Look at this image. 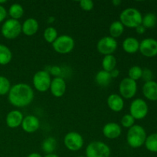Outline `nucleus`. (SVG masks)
Here are the masks:
<instances>
[{"instance_id": "nucleus-2", "label": "nucleus", "mask_w": 157, "mask_h": 157, "mask_svg": "<svg viewBox=\"0 0 157 157\" xmlns=\"http://www.w3.org/2000/svg\"><path fill=\"white\" fill-rule=\"evenodd\" d=\"M147 137L145 129L140 125H134L128 129L127 134V142L130 147L137 149L145 144Z\"/></svg>"}, {"instance_id": "nucleus-23", "label": "nucleus", "mask_w": 157, "mask_h": 157, "mask_svg": "<svg viewBox=\"0 0 157 157\" xmlns=\"http://www.w3.org/2000/svg\"><path fill=\"white\" fill-rule=\"evenodd\" d=\"M57 147V141L54 137H48L43 140L41 149L47 154H52L55 151Z\"/></svg>"}, {"instance_id": "nucleus-34", "label": "nucleus", "mask_w": 157, "mask_h": 157, "mask_svg": "<svg viewBox=\"0 0 157 157\" xmlns=\"http://www.w3.org/2000/svg\"><path fill=\"white\" fill-rule=\"evenodd\" d=\"M145 82H148V81H153V73L150 69L145 68L143 69V74H142V78Z\"/></svg>"}, {"instance_id": "nucleus-37", "label": "nucleus", "mask_w": 157, "mask_h": 157, "mask_svg": "<svg viewBox=\"0 0 157 157\" xmlns=\"http://www.w3.org/2000/svg\"><path fill=\"white\" fill-rule=\"evenodd\" d=\"M136 32H137L138 34H140V35H142V34L145 33L146 28L144 27V25H140L137 26V27L136 28Z\"/></svg>"}, {"instance_id": "nucleus-35", "label": "nucleus", "mask_w": 157, "mask_h": 157, "mask_svg": "<svg viewBox=\"0 0 157 157\" xmlns=\"http://www.w3.org/2000/svg\"><path fill=\"white\" fill-rule=\"evenodd\" d=\"M7 16V11L3 6H0V23L4 21Z\"/></svg>"}, {"instance_id": "nucleus-4", "label": "nucleus", "mask_w": 157, "mask_h": 157, "mask_svg": "<svg viewBox=\"0 0 157 157\" xmlns=\"http://www.w3.org/2000/svg\"><path fill=\"white\" fill-rule=\"evenodd\" d=\"M110 148L101 141H93L86 147V157H110Z\"/></svg>"}, {"instance_id": "nucleus-18", "label": "nucleus", "mask_w": 157, "mask_h": 157, "mask_svg": "<svg viewBox=\"0 0 157 157\" xmlns=\"http://www.w3.org/2000/svg\"><path fill=\"white\" fill-rule=\"evenodd\" d=\"M143 94L147 100L151 101H157V82L150 81L145 82L143 86Z\"/></svg>"}, {"instance_id": "nucleus-39", "label": "nucleus", "mask_w": 157, "mask_h": 157, "mask_svg": "<svg viewBox=\"0 0 157 157\" xmlns=\"http://www.w3.org/2000/svg\"><path fill=\"white\" fill-rule=\"evenodd\" d=\"M27 157H42L41 155L38 153H32L29 155Z\"/></svg>"}, {"instance_id": "nucleus-22", "label": "nucleus", "mask_w": 157, "mask_h": 157, "mask_svg": "<svg viewBox=\"0 0 157 157\" xmlns=\"http://www.w3.org/2000/svg\"><path fill=\"white\" fill-rule=\"evenodd\" d=\"M124 31V26L120 21H115L111 23L109 28V32H110V37L116 39L122 35Z\"/></svg>"}, {"instance_id": "nucleus-24", "label": "nucleus", "mask_w": 157, "mask_h": 157, "mask_svg": "<svg viewBox=\"0 0 157 157\" xmlns=\"http://www.w3.org/2000/svg\"><path fill=\"white\" fill-rule=\"evenodd\" d=\"M12 58V54L7 46L0 44V64L6 65L9 64Z\"/></svg>"}, {"instance_id": "nucleus-21", "label": "nucleus", "mask_w": 157, "mask_h": 157, "mask_svg": "<svg viewBox=\"0 0 157 157\" xmlns=\"http://www.w3.org/2000/svg\"><path fill=\"white\" fill-rule=\"evenodd\" d=\"M95 81L101 87H107L112 81L110 73L104 70H101L97 73L95 76Z\"/></svg>"}, {"instance_id": "nucleus-16", "label": "nucleus", "mask_w": 157, "mask_h": 157, "mask_svg": "<svg viewBox=\"0 0 157 157\" xmlns=\"http://www.w3.org/2000/svg\"><path fill=\"white\" fill-rule=\"evenodd\" d=\"M23 114L21 111L17 110L9 112L6 118V125L11 129L17 128L21 126L23 121Z\"/></svg>"}, {"instance_id": "nucleus-19", "label": "nucleus", "mask_w": 157, "mask_h": 157, "mask_svg": "<svg viewBox=\"0 0 157 157\" xmlns=\"http://www.w3.org/2000/svg\"><path fill=\"white\" fill-rule=\"evenodd\" d=\"M39 28L38 21L34 18L26 19L21 25V32L27 36H32L37 33Z\"/></svg>"}, {"instance_id": "nucleus-12", "label": "nucleus", "mask_w": 157, "mask_h": 157, "mask_svg": "<svg viewBox=\"0 0 157 157\" xmlns=\"http://www.w3.org/2000/svg\"><path fill=\"white\" fill-rule=\"evenodd\" d=\"M139 51L147 58H153L157 55V41L154 38H148L140 42Z\"/></svg>"}, {"instance_id": "nucleus-26", "label": "nucleus", "mask_w": 157, "mask_h": 157, "mask_svg": "<svg viewBox=\"0 0 157 157\" xmlns=\"http://www.w3.org/2000/svg\"><path fill=\"white\" fill-rule=\"evenodd\" d=\"M9 15L12 19L18 20L24 15V9L21 5L18 3H14L9 7Z\"/></svg>"}, {"instance_id": "nucleus-5", "label": "nucleus", "mask_w": 157, "mask_h": 157, "mask_svg": "<svg viewBox=\"0 0 157 157\" xmlns=\"http://www.w3.org/2000/svg\"><path fill=\"white\" fill-rule=\"evenodd\" d=\"M75 40L72 37L67 35H60L52 43L53 49L58 54L66 55L70 53L75 48Z\"/></svg>"}, {"instance_id": "nucleus-6", "label": "nucleus", "mask_w": 157, "mask_h": 157, "mask_svg": "<svg viewBox=\"0 0 157 157\" xmlns=\"http://www.w3.org/2000/svg\"><path fill=\"white\" fill-rule=\"evenodd\" d=\"M2 35L7 39H15L21 33V24L18 20L10 18L3 23L1 28Z\"/></svg>"}, {"instance_id": "nucleus-13", "label": "nucleus", "mask_w": 157, "mask_h": 157, "mask_svg": "<svg viewBox=\"0 0 157 157\" xmlns=\"http://www.w3.org/2000/svg\"><path fill=\"white\" fill-rule=\"evenodd\" d=\"M67 90L66 82L62 78L57 77L52 80L50 90L52 94L55 98H61Z\"/></svg>"}, {"instance_id": "nucleus-32", "label": "nucleus", "mask_w": 157, "mask_h": 157, "mask_svg": "<svg viewBox=\"0 0 157 157\" xmlns=\"http://www.w3.org/2000/svg\"><path fill=\"white\" fill-rule=\"evenodd\" d=\"M121 125L124 127V128L130 129V127H133L135 124V119L129 113V114H125L121 118Z\"/></svg>"}, {"instance_id": "nucleus-9", "label": "nucleus", "mask_w": 157, "mask_h": 157, "mask_svg": "<svg viewBox=\"0 0 157 157\" xmlns=\"http://www.w3.org/2000/svg\"><path fill=\"white\" fill-rule=\"evenodd\" d=\"M136 91H137L136 81L129 78H125L120 83L119 93L123 98L131 99L136 95Z\"/></svg>"}, {"instance_id": "nucleus-11", "label": "nucleus", "mask_w": 157, "mask_h": 157, "mask_svg": "<svg viewBox=\"0 0 157 157\" xmlns=\"http://www.w3.org/2000/svg\"><path fill=\"white\" fill-rule=\"evenodd\" d=\"M117 48V41L110 36L103 37L97 44V49L101 55H113Z\"/></svg>"}, {"instance_id": "nucleus-38", "label": "nucleus", "mask_w": 157, "mask_h": 157, "mask_svg": "<svg viewBox=\"0 0 157 157\" xmlns=\"http://www.w3.org/2000/svg\"><path fill=\"white\" fill-rule=\"evenodd\" d=\"M110 73V75H111L112 78H117L118 76H119L120 71L118 70V69L115 68V69H113V71H111Z\"/></svg>"}, {"instance_id": "nucleus-36", "label": "nucleus", "mask_w": 157, "mask_h": 157, "mask_svg": "<svg viewBox=\"0 0 157 157\" xmlns=\"http://www.w3.org/2000/svg\"><path fill=\"white\" fill-rule=\"evenodd\" d=\"M61 69L60 68V67H58V66H53V67H52V68H51V74H52V75H54V76H56V78L58 75H61Z\"/></svg>"}, {"instance_id": "nucleus-29", "label": "nucleus", "mask_w": 157, "mask_h": 157, "mask_svg": "<svg viewBox=\"0 0 157 157\" xmlns=\"http://www.w3.org/2000/svg\"><path fill=\"white\" fill-rule=\"evenodd\" d=\"M43 36H44V40L48 43L52 44L58 37V31H57V29L55 28L50 26V27H48L44 29Z\"/></svg>"}, {"instance_id": "nucleus-17", "label": "nucleus", "mask_w": 157, "mask_h": 157, "mask_svg": "<svg viewBox=\"0 0 157 157\" xmlns=\"http://www.w3.org/2000/svg\"><path fill=\"white\" fill-rule=\"evenodd\" d=\"M107 104L109 108L116 113L121 112L124 107V98L117 94H112L107 98Z\"/></svg>"}, {"instance_id": "nucleus-8", "label": "nucleus", "mask_w": 157, "mask_h": 157, "mask_svg": "<svg viewBox=\"0 0 157 157\" xmlns=\"http://www.w3.org/2000/svg\"><path fill=\"white\" fill-rule=\"evenodd\" d=\"M149 107L147 103L141 98H136L132 101L130 107V114L136 120H143L147 116Z\"/></svg>"}, {"instance_id": "nucleus-10", "label": "nucleus", "mask_w": 157, "mask_h": 157, "mask_svg": "<svg viewBox=\"0 0 157 157\" xmlns=\"http://www.w3.org/2000/svg\"><path fill=\"white\" fill-rule=\"evenodd\" d=\"M64 144L71 151H78L84 146V138L78 132H69L64 136Z\"/></svg>"}, {"instance_id": "nucleus-1", "label": "nucleus", "mask_w": 157, "mask_h": 157, "mask_svg": "<svg viewBox=\"0 0 157 157\" xmlns=\"http://www.w3.org/2000/svg\"><path fill=\"white\" fill-rule=\"evenodd\" d=\"M34 96V90L30 85L25 83H18L11 87L8 94V99L14 107H25L32 102Z\"/></svg>"}, {"instance_id": "nucleus-42", "label": "nucleus", "mask_w": 157, "mask_h": 157, "mask_svg": "<svg viewBox=\"0 0 157 157\" xmlns=\"http://www.w3.org/2000/svg\"><path fill=\"white\" fill-rule=\"evenodd\" d=\"M6 2H7L6 0H0V6H2V4H5Z\"/></svg>"}, {"instance_id": "nucleus-33", "label": "nucleus", "mask_w": 157, "mask_h": 157, "mask_svg": "<svg viewBox=\"0 0 157 157\" xmlns=\"http://www.w3.org/2000/svg\"><path fill=\"white\" fill-rule=\"evenodd\" d=\"M80 7L86 12L91 11L94 7V3L91 0H81L80 2Z\"/></svg>"}, {"instance_id": "nucleus-28", "label": "nucleus", "mask_w": 157, "mask_h": 157, "mask_svg": "<svg viewBox=\"0 0 157 157\" xmlns=\"http://www.w3.org/2000/svg\"><path fill=\"white\" fill-rule=\"evenodd\" d=\"M157 22V17L154 13H147L143 17L142 19V25L147 29H152L156 25Z\"/></svg>"}, {"instance_id": "nucleus-40", "label": "nucleus", "mask_w": 157, "mask_h": 157, "mask_svg": "<svg viewBox=\"0 0 157 157\" xmlns=\"http://www.w3.org/2000/svg\"><path fill=\"white\" fill-rule=\"evenodd\" d=\"M112 4H113L114 6H119L121 4V0H113Z\"/></svg>"}, {"instance_id": "nucleus-14", "label": "nucleus", "mask_w": 157, "mask_h": 157, "mask_svg": "<svg viewBox=\"0 0 157 157\" xmlns=\"http://www.w3.org/2000/svg\"><path fill=\"white\" fill-rule=\"evenodd\" d=\"M21 126L22 130L26 133H35L40 127L39 119L34 115H28L23 118Z\"/></svg>"}, {"instance_id": "nucleus-27", "label": "nucleus", "mask_w": 157, "mask_h": 157, "mask_svg": "<svg viewBox=\"0 0 157 157\" xmlns=\"http://www.w3.org/2000/svg\"><path fill=\"white\" fill-rule=\"evenodd\" d=\"M144 145L150 152L157 153V133H151L147 136Z\"/></svg>"}, {"instance_id": "nucleus-41", "label": "nucleus", "mask_w": 157, "mask_h": 157, "mask_svg": "<svg viewBox=\"0 0 157 157\" xmlns=\"http://www.w3.org/2000/svg\"><path fill=\"white\" fill-rule=\"evenodd\" d=\"M44 157H59L58 155L55 154V153H52V154H47Z\"/></svg>"}, {"instance_id": "nucleus-30", "label": "nucleus", "mask_w": 157, "mask_h": 157, "mask_svg": "<svg viewBox=\"0 0 157 157\" xmlns=\"http://www.w3.org/2000/svg\"><path fill=\"white\" fill-rule=\"evenodd\" d=\"M142 74H143V69L141 68L140 66H137V65L133 66V67H131L130 69H129L128 78H130V79L133 80V81H136L142 78Z\"/></svg>"}, {"instance_id": "nucleus-25", "label": "nucleus", "mask_w": 157, "mask_h": 157, "mask_svg": "<svg viewBox=\"0 0 157 157\" xmlns=\"http://www.w3.org/2000/svg\"><path fill=\"white\" fill-rule=\"evenodd\" d=\"M117 65V58L114 55H105L102 60V67L103 70L106 71L110 72L113 69L116 68Z\"/></svg>"}, {"instance_id": "nucleus-7", "label": "nucleus", "mask_w": 157, "mask_h": 157, "mask_svg": "<svg viewBox=\"0 0 157 157\" xmlns=\"http://www.w3.org/2000/svg\"><path fill=\"white\" fill-rule=\"evenodd\" d=\"M52 78L47 71H38L34 75L32 84L35 90L39 92H46L50 89Z\"/></svg>"}, {"instance_id": "nucleus-20", "label": "nucleus", "mask_w": 157, "mask_h": 157, "mask_svg": "<svg viewBox=\"0 0 157 157\" xmlns=\"http://www.w3.org/2000/svg\"><path fill=\"white\" fill-rule=\"evenodd\" d=\"M123 49L128 54H134L139 51L140 41L133 37H128L123 41Z\"/></svg>"}, {"instance_id": "nucleus-3", "label": "nucleus", "mask_w": 157, "mask_h": 157, "mask_svg": "<svg viewBox=\"0 0 157 157\" xmlns=\"http://www.w3.org/2000/svg\"><path fill=\"white\" fill-rule=\"evenodd\" d=\"M142 19L141 12L134 8H127L123 10L120 15V21L123 25L130 29H136L142 25Z\"/></svg>"}, {"instance_id": "nucleus-43", "label": "nucleus", "mask_w": 157, "mask_h": 157, "mask_svg": "<svg viewBox=\"0 0 157 157\" xmlns=\"http://www.w3.org/2000/svg\"><path fill=\"white\" fill-rule=\"evenodd\" d=\"M78 157H86V156H78Z\"/></svg>"}, {"instance_id": "nucleus-31", "label": "nucleus", "mask_w": 157, "mask_h": 157, "mask_svg": "<svg viewBox=\"0 0 157 157\" xmlns=\"http://www.w3.org/2000/svg\"><path fill=\"white\" fill-rule=\"evenodd\" d=\"M11 89V83L7 78L0 76V95L8 94Z\"/></svg>"}, {"instance_id": "nucleus-15", "label": "nucleus", "mask_w": 157, "mask_h": 157, "mask_svg": "<svg viewBox=\"0 0 157 157\" xmlns=\"http://www.w3.org/2000/svg\"><path fill=\"white\" fill-rule=\"evenodd\" d=\"M103 134L107 139L113 140L119 137L122 133L121 127L117 123L110 122L106 124L103 127Z\"/></svg>"}]
</instances>
